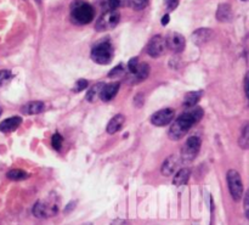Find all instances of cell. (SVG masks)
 <instances>
[{"instance_id":"cell-36","label":"cell","mask_w":249,"mask_h":225,"mask_svg":"<svg viewBox=\"0 0 249 225\" xmlns=\"http://www.w3.org/2000/svg\"><path fill=\"white\" fill-rule=\"evenodd\" d=\"M36 2H38V4H41V0H36Z\"/></svg>"},{"instance_id":"cell-30","label":"cell","mask_w":249,"mask_h":225,"mask_svg":"<svg viewBox=\"0 0 249 225\" xmlns=\"http://www.w3.org/2000/svg\"><path fill=\"white\" fill-rule=\"evenodd\" d=\"M165 6H167V9L169 10V11H173V10H175L178 7V5H179V0H165Z\"/></svg>"},{"instance_id":"cell-8","label":"cell","mask_w":249,"mask_h":225,"mask_svg":"<svg viewBox=\"0 0 249 225\" xmlns=\"http://www.w3.org/2000/svg\"><path fill=\"white\" fill-rule=\"evenodd\" d=\"M167 44H165V38L162 36H155L147 44V54L151 57H160L164 53Z\"/></svg>"},{"instance_id":"cell-22","label":"cell","mask_w":249,"mask_h":225,"mask_svg":"<svg viewBox=\"0 0 249 225\" xmlns=\"http://www.w3.org/2000/svg\"><path fill=\"white\" fill-rule=\"evenodd\" d=\"M6 177L9 178L10 180H15V182H19V180H24L28 178V174L27 172L22 169H11L7 172Z\"/></svg>"},{"instance_id":"cell-33","label":"cell","mask_w":249,"mask_h":225,"mask_svg":"<svg viewBox=\"0 0 249 225\" xmlns=\"http://www.w3.org/2000/svg\"><path fill=\"white\" fill-rule=\"evenodd\" d=\"M245 93L249 99V72H247V75L245 77Z\"/></svg>"},{"instance_id":"cell-16","label":"cell","mask_w":249,"mask_h":225,"mask_svg":"<svg viewBox=\"0 0 249 225\" xmlns=\"http://www.w3.org/2000/svg\"><path fill=\"white\" fill-rule=\"evenodd\" d=\"M45 106H44V102L41 101H31L28 104H26L24 106H22L21 112L24 114H38L40 112L44 111Z\"/></svg>"},{"instance_id":"cell-1","label":"cell","mask_w":249,"mask_h":225,"mask_svg":"<svg viewBox=\"0 0 249 225\" xmlns=\"http://www.w3.org/2000/svg\"><path fill=\"white\" fill-rule=\"evenodd\" d=\"M203 117V110L196 107L190 111L182 113L177 121L173 123L169 129V138L173 140H180L184 135H186L187 131L192 128L196 123H198Z\"/></svg>"},{"instance_id":"cell-32","label":"cell","mask_w":249,"mask_h":225,"mask_svg":"<svg viewBox=\"0 0 249 225\" xmlns=\"http://www.w3.org/2000/svg\"><path fill=\"white\" fill-rule=\"evenodd\" d=\"M245 213L246 216H247V218L249 219V190L247 191V194H246V197H245Z\"/></svg>"},{"instance_id":"cell-37","label":"cell","mask_w":249,"mask_h":225,"mask_svg":"<svg viewBox=\"0 0 249 225\" xmlns=\"http://www.w3.org/2000/svg\"><path fill=\"white\" fill-rule=\"evenodd\" d=\"M1 113H2V109H1V107H0V116H1Z\"/></svg>"},{"instance_id":"cell-19","label":"cell","mask_w":249,"mask_h":225,"mask_svg":"<svg viewBox=\"0 0 249 225\" xmlns=\"http://www.w3.org/2000/svg\"><path fill=\"white\" fill-rule=\"evenodd\" d=\"M148 75H150V66L146 62H139L135 72L131 73V75H133V77L135 78V80H138V82L146 79V78L148 77Z\"/></svg>"},{"instance_id":"cell-11","label":"cell","mask_w":249,"mask_h":225,"mask_svg":"<svg viewBox=\"0 0 249 225\" xmlns=\"http://www.w3.org/2000/svg\"><path fill=\"white\" fill-rule=\"evenodd\" d=\"M180 165H181V158H180V156L172 155L165 158V161L162 165V168H160V172L165 177H170V175H173L179 169Z\"/></svg>"},{"instance_id":"cell-14","label":"cell","mask_w":249,"mask_h":225,"mask_svg":"<svg viewBox=\"0 0 249 225\" xmlns=\"http://www.w3.org/2000/svg\"><path fill=\"white\" fill-rule=\"evenodd\" d=\"M22 123V118L18 116L10 117V118L5 119L0 123V131L2 133H11V131H16L19 127V124Z\"/></svg>"},{"instance_id":"cell-29","label":"cell","mask_w":249,"mask_h":225,"mask_svg":"<svg viewBox=\"0 0 249 225\" xmlns=\"http://www.w3.org/2000/svg\"><path fill=\"white\" fill-rule=\"evenodd\" d=\"M11 77H12V75L10 71H7V70L0 71V87H1V85H4L7 80H10V78Z\"/></svg>"},{"instance_id":"cell-28","label":"cell","mask_w":249,"mask_h":225,"mask_svg":"<svg viewBox=\"0 0 249 225\" xmlns=\"http://www.w3.org/2000/svg\"><path fill=\"white\" fill-rule=\"evenodd\" d=\"M123 75H124V67L122 65H118L116 68H113V70L108 73V77L117 78V77H122Z\"/></svg>"},{"instance_id":"cell-24","label":"cell","mask_w":249,"mask_h":225,"mask_svg":"<svg viewBox=\"0 0 249 225\" xmlns=\"http://www.w3.org/2000/svg\"><path fill=\"white\" fill-rule=\"evenodd\" d=\"M102 87H104V83H97L96 85H94V87H92L91 89H90L89 92H88V94H87V100H88V101H90V102L95 101L96 96L100 94V92H101Z\"/></svg>"},{"instance_id":"cell-6","label":"cell","mask_w":249,"mask_h":225,"mask_svg":"<svg viewBox=\"0 0 249 225\" xmlns=\"http://www.w3.org/2000/svg\"><path fill=\"white\" fill-rule=\"evenodd\" d=\"M201 139L198 136H191L186 140V143L184 144V146L181 148V152H180V158H181V162L189 163L191 161H194L196 158V156L198 155L199 149H201Z\"/></svg>"},{"instance_id":"cell-17","label":"cell","mask_w":249,"mask_h":225,"mask_svg":"<svg viewBox=\"0 0 249 225\" xmlns=\"http://www.w3.org/2000/svg\"><path fill=\"white\" fill-rule=\"evenodd\" d=\"M190 175H191V170L189 168H181V169H178L175 172L174 179H173V184L177 185V187H181V185L187 184L190 179Z\"/></svg>"},{"instance_id":"cell-10","label":"cell","mask_w":249,"mask_h":225,"mask_svg":"<svg viewBox=\"0 0 249 225\" xmlns=\"http://www.w3.org/2000/svg\"><path fill=\"white\" fill-rule=\"evenodd\" d=\"M174 116H175L174 110L164 109L156 112V113L151 117V122H152L153 126L164 127V126H168L169 123H172V121L174 119Z\"/></svg>"},{"instance_id":"cell-4","label":"cell","mask_w":249,"mask_h":225,"mask_svg":"<svg viewBox=\"0 0 249 225\" xmlns=\"http://www.w3.org/2000/svg\"><path fill=\"white\" fill-rule=\"evenodd\" d=\"M58 213V204L53 200H41L33 207L34 217L40 219L51 218Z\"/></svg>"},{"instance_id":"cell-18","label":"cell","mask_w":249,"mask_h":225,"mask_svg":"<svg viewBox=\"0 0 249 225\" xmlns=\"http://www.w3.org/2000/svg\"><path fill=\"white\" fill-rule=\"evenodd\" d=\"M216 19L220 22H229L232 19V9L229 4H220L216 10Z\"/></svg>"},{"instance_id":"cell-39","label":"cell","mask_w":249,"mask_h":225,"mask_svg":"<svg viewBox=\"0 0 249 225\" xmlns=\"http://www.w3.org/2000/svg\"><path fill=\"white\" fill-rule=\"evenodd\" d=\"M243 1H247V0H243Z\"/></svg>"},{"instance_id":"cell-3","label":"cell","mask_w":249,"mask_h":225,"mask_svg":"<svg viewBox=\"0 0 249 225\" xmlns=\"http://www.w3.org/2000/svg\"><path fill=\"white\" fill-rule=\"evenodd\" d=\"M114 56V49L111 41L102 40L97 43L91 50V58L99 65H107Z\"/></svg>"},{"instance_id":"cell-21","label":"cell","mask_w":249,"mask_h":225,"mask_svg":"<svg viewBox=\"0 0 249 225\" xmlns=\"http://www.w3.org/2000/svg\"><path fill=\"white\" fill-rule=\"evenodd\" d=\"M99 5L104 12L113 11L119 7L121 0H99Z\"/></svg>"},{"instance_id":"cell-27","label":"cell","mask_w":249,"mask_h":225,"mask_svg":"<svg viewBox=\"0 0 249 225\" xmlns=\"http://www.w3.org/2000/svg\"><path fill=\"white\" fill-rule=\"evenodd\" d=\"M88 84H89V83H88V80L79 79L77 83H75L74 88H73L72 90L74 93H80V92H83V90H84V89H87Z\"/></svg>"},{"instance_id":"cell-31","label":"cell","mask_w":249,"mask_h":225,"mask_svg":"<svg viewBox=\"0 0 249 225\" xmlns=\"http://www.w3.org/2000/svg\"><path fill=\"white\" fill-rule=\"evenodd\" d=\"M138 65H139V58H138V57L131 58V60L129 61V63H128L129 71H130L131 73H134V72H135L136 67H138Z\"/></svg>"},{"instance_id":"cell-5","label":"cell","mask_w":249,"mask_h":225,"mask_svg":"<svg viewBox=\"0 0 249 225\" xmlns=\"http://www.w3.org/2000/svg\"><path fill=\"white\" fill-rule=\"evenodd\" d=\"M228 187L229 191H230L231 197L235 200L236 202L241 201L243 197V192H245V189H243V183L242 178H241L240 173L235 169H230L228 172Z\"/></svg>"},{"instance_id":"cell-12","label":"cell","mask_w":249,"mask_h":225,"mask_svg":"<svg viewBox=\"0 0 249 225\" xmlns=\"http://www.w3.org/2000/svg\"><path fill=\"white\" fill-rule=\"evenodd\" d=\"M213 31L209 28H199L192 34V41L196 45H204L213 38Z\"/></svg>"},{"instance_id":"cell-34","label":"cell","mask_w":249,"mask_h":225,"mask_svg":"<svg viewBox=\"0 0 249 225\" xmlns=\"http://www.w3.org/2000/svg\"><path fill=\"white\" fill-rule=\"evenodd\" d=\"M169 19H170L169 15L167 14V15H164V16L162 17V21H160V22H162V24H163V26H167V24L169 23Z\"/></svg>"},{"instance_id":"cell-20","label":"cell","mask_w":249,"mask_h":225,"mask_svg":"<svg viewBox=\"0 0 249 225\" xmlns=\"http://www.w3.org/2000/svg\"><path fill=\"white\" fill-rule=\"evenodd\" d=\"M202 97V92H191L187 93L186 96L184 99V106L185 107H194L196 106V104H198V101Z\"/></svg>"},{"instance_id":"cell-26","label":"cell","mask_w":249,"mask_h":225,"mask_svg":"<svg viewBox=\"0 0 249 225\" xmlns=\"http://www.w3.org/2000/svg\"><path fill=\"white\" fill-rule=\"evenodd\" d=\"M128 1L134 10H142L148 4V0H128Z\"/></svg>"},{"instance_id":"cell-9","label":"cell","mask_w":249,"mask_h":225,"mask_svg":"<svg viewBox=\"0 0 249 225\" xmlns=\"http://www.w3.org/2000/svg\"><path fill=\"white\" fill-rule=\"evenodd\" d=\"M165 44H167V48L170 49L173 53L180 54L185 50L186 40H185V38L181 34L174 32V33H170L169 36L165 38Z\"/></svg>"},{"instance_id":"cell-38","label":"cell","mask_w":249,"mask_h":225,"mask_svg":"<svg viewBox=\"0 0 249 225\" xmlns=\"http://www.w3.org/2000/svg\"><path fill=\"white\" fill-rule=\"evenodd\" d=\"M82 225H92L91 223H84V224H82Z\"/></svg>"},{"instance_id":"cell-7","label":"cell","mask_w":249,"mask_h":225,"mask_svg":"<svg viewBox=\"0 0 249 225\" xmlns=\"http://www.w3.org/2000/svg\"><path fill=\"white\" fill-rule=\"evenodd\" d=\"M119 19H121V15H119L117 10L106 11L99 17L96 24H95V28H96L97 32L109 31V29L114 28L119 23Z\"/></svg>"},{"instance_id":"cell-15","label":"cell","mask_w":249,"mask_h":225,"mask_svg":"<svg viewBox=\"0 0 249 225\" xmlns=\"http://www.w3.org/2000/svg\"><path fill=\"white\" fill-rule=\"evenodd\" d=\"M124 123H125V117L123 114H117L114 116L111 121L108 122V126H107V133L108 134H114L117 131H121L123 128Z\"/></svg>"},{"instance_id":"cell-23","label":"cell","mask_w":249,"mask_h":225,"mask_svg":"<svg viewBox=\"0 0 249 225\" xmlns=\"http://www.w3.org/2000/svg\"><path fill=\"white\" fill-rule=\"evenodd\" d=\"M238 144L242 149H249V122L243 127L242 133H241L240 139H238Z\"/></svg>"},{"instance_id":"cell-25","label":"cell","mask_w":249,"mask_h":225,"mask_svg":"<svg viewBox=\"0 0 249 225\" xmlns=\"http://www.w3.org/2000/svg\"><path fill=\"white\" fill-rule=\"evenodd\" d=\"M51 143H53V148L55 149L56 151H60L61 148H62V143H63V138L61 136V134L55 133L51 138Z\"/></svg>"},{"instance_id":"cell-13","label":"cell","mask_w":249,"mask_h":225,"mask_svg":"<svg viewBox=\"0 0 249 225\" xmlns=\"http://www.w3.org/2000/svg\"><path fill=\"white\" fill-rule=\"evenodd\" d=\"M119 90V83H109V84L104 85L100 92V97H101L102 101L107 102L111 101L112 99L116 97V95L118 94Z\"/></svg>"},{"instance_id":"cell-2","label":"cell","mask_w":249,"mask_h":225,"mask_svg":"<svg viewBox=\"0 0 249 225\" xmlns=\"http://www.w3.org/2000/svg\"><path fill=\"white\" fill-rule=\"evenodd\" d=\"M95 9L89 2L77 0L72 4L71 9V19L77 24H88L94 19Z\"/></svg>"},{"instance_id":"cell-35","label":"cell","mask_w":249,"mask_h":225,"mask_svg":"<svg viewBox=\"0 0 249 225\" xmlns=\"http://www.w3.org/2000/svg\"><path fill=\"white\" fill-rule=\"evenodd\" d=\"M73 207H75V202L74 201H72L70 205H68L67 207H66V208H65V213H68V212L72 211Z\"/></svg>"}]
</instances>
